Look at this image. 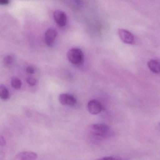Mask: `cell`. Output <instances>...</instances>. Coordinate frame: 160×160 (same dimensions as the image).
I'll return each mask as SVG.
<instances>
[{"label": "cell", "mask_w": 160, "mask_h": 160, "mask_svg": "<svg viewBox=\"0 0 160 160\" xmlns=\"http://www.w3.org/2000/svg\"><path fill=\"white\" fill-rule=\"evenodd\" d=\"M88 110L92 115H97L102 110V106L99 101L96 100L90 101L88 104Z\"/></svg>", "instance_id": "277c9868"}, {"label": "cell", "mask_w": 160, "mask_h": 160, "mask_svg": "<svg viewBox=\"0 0 160 160\" xmlns=\"http://www.w3.org/2000/svg\"><path fill=\"white\" fill-rule=\"evenodd\" d=\"M38 156L35 152L25 151L19 152L16 156V160H36Z\"/></svg>", "instance_id": "ba28073f"}, {"label": "cell", "mask_w": 160, "mask_h": 160, "mask_svg": "<svg viewBox=\"0 0 160 160\" xmlns=\"http://www.w3.org/2000/svg\"><path fill=\"white\" fill-rule=\"evenodd\" d=\"M120 39L123 42L128 44H132L134 42L133 35L128 31L123 29H119L118 32Z\"/></svg>", "instance_id": "3957f363"}, {"label": "cell", "mask_w": 160, "mask_h": 160, "mask_svg": "<svg viewBox=\"0 0 160 160\" xmlns=\"http://www.w3.org/2000/svg\"><path fill=\"white\" fill-rule=\"evenodd\" d=\"M28 84L31 86H34L37 84V81L35 78L32 77H28L27 79Z\"/></svg>", "instance_id": "4fadbf2b"}, {"label": "cell", "mask_w": 160, "mask_h": 160, "mask_svg": "<svg viewBox=\"0 0 160 160\" xmlns=\"http://www.w3.org/2000/svg\"><path fill=\"white\" fill-rule=\"evenodd\" d=\"M67 58L69 61L75 65H81L84 62L83 52L78 48L70 49L67 53Z\"/></svg>", "instance_id": "6da1fadb"}, {"label": "cell", "mask_w": 160, "mask_h": 160, "mask_svg": "<svg viewBox=\"0 0 160 160\" xmlns=\"http://www.w3.org/2000/svg\"><path fill=\"white\" fill-rule=\"evenodd\" d=\"M9 3L8 0H0V5H7Z\"/></svg>", "instance_id": "2e32d148"}, {"label": "cell", "mask_w": 160, "mask_h": 160, "mask_svg": "<svg viewBox=\"0 0 160 160\" xmlns=\"http://www.w3.org/2000/svg\"><path fill=\"white\" fill-rule=\"evenodd\" d=\"M26 71L29 74H33L35 72V69L32 66H28L26 68Z\"/></svg>", "instance_id": "5bb4252c"}, {"label": "cell", "mask_w": 160, "mask_h": 160, "mask_svg": "<svg viewBox=\"0 0 160 160\" xmlns=\"http://www.w3.org/2000/svg\"><path fill=\"white\" fill-rule=\"evenodd\" d=\"M149 69L155 73L160 72V63L159 61L155 59H151L148 62Z\"/></svg>", "instance_id": "9c48e42d"}, {"label": "cell", "mask_w": 160, "mask_h": 160, "mask_svg": "<svg viewBox=\"0 0 160 160\" xmlns=\"http://www.w3.org/2000/svg\"><path fill=\"white\" fill-rule=\"evenodd\" d=\"M11 85L16 90H19L22 87V82L21 80L17 77L12 78L11 79Z\"/></svg>", "instance_id": "8fae6325"}, {"label": "cell", "mask_w": 160, "mask_h": 160, "mask_svg": "<svg viewBox=\"0 0 160 160\" xmlns=\"http://www.w3.org/2000/svg\"><path fill=\"white\" fill-rule=\"evenodd\" d=\"M15 61V58L12 55H9L4 59V63L7 66H10Z\"/></svg>", "instance_id": "7c38bea8"}, {"label": "cell", "mask_w": 160, "mask_h": 160, "mask_svg": "<svg viewBox=\"0 0 160 160\" xmlns=\"http://www.w3.org/2000/svg\"><path fill=\"white\" fill-rule=\"evenodd\" d=\"M59 100L63 105L73 106L76 103L75 98L72 95L67 93H62L59 95Z\"/></svg>", "instance_id": "52a82bcc"}, {"label": "cell", "mask_w": 160, "mask_h": 160, "mask_svg": "<svg viewBox=\"0 0 160 160\" xmlns=\"http://www.w3.org/2000/svg\"><path fill=\"white\" fill-rule=\"evenodd\" d=\"M0 142H1V144L2 145H3L5 144V139H4V138H3V137H2L1 138V140H0Z\"/></svg>", "instance_id": "e0dca14e"}, {"label": "cell", "mask_w": 160, "mask_h": 160, "mask_svg": "<svg viewBox=\"0 0 160 160\" xmlns=\"http://www.w3.org/2000/svg\"><path fill=\"white\" fill-rule=\"evenodd\" d=\"M58 35V32L55 29H48L45 34V41L48 46L51 47L54 45Z\"/></svg>", "instance_id": "8992f818"}, {"label": "cell", "mask_w": 160, "mask_h": 160, "mask_svg": "<svg viewBox=\"0 0 160 160\" xmlns=\"http://www.w3.org/2000/svg\"><path fill=\"white\" fill-rule=\"evenodd\" d=\"M10 97L9 90L4 85H0V98L3 100H6Z\"/></svg>", "instance_id": "30bf717a"}, {"label": "cell", "mask_w": 160, "mask_h": 160, "mask_svg": "<svg viewBox=\"0 0 160 160\" xmlns=\"http://www.w3.org/2000/svg\"><path fill=\"white\" fill-rule=\"evenodd\" d=\"M98 160H124L122 159H119V158H115L113 157H105L103 158H100Z\"/></svg>", "instance_id": "9a60e30c"}, {"label": "cell", "mask_w": 160, "mask_h": 160, "mask_svg": "<svg viewBox=\"0 0 160 160\" xmlns=\"http://www.w3.org/2000/svg\"><path fill=\"white\" fill-rule=\"evenodd\" d=\"M54 19L57 24L61 27H64L67 23V17L66 13L61 10H57L54 13Z\"/></svg>", "instance_id": "5b68a950"}, {"label": "cell", "mask_w": 160, "mask_h": 160, "mask_svg": "<svg viewBox=\"0 0 160 160\" xmlns=\"http://www.w3.org/2000/svg\"><path fill=\"white\" fill-rule=\"evenodd\" d=\"M90 132L96 136L104 137L109 133V129L107 125L103 124H94L90 128Z\"/></svg>", "instance_id": "7a4b0ae2"}]
</instances>
